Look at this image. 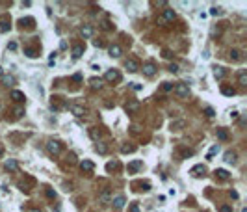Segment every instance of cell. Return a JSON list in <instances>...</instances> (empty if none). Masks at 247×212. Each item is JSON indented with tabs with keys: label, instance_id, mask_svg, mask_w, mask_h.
Wrapping results in <instances>:
<instances>
[{
	"label": "cell",
	"instance_id": "16",
	"mask_svg": "<svg viewBox=\"0 0 247 212\" xmlns=\"http://www.w3.org/2000/svg\"><path fill=\"white\" fill-rule=\"evenodd\" d=\"M223 160H225L227 164H236V153H232V151H227Z\"/></svg>",
	"mask_w": 247,
	"mask_h": 212
},
{
	"label": "cell",
	"instance_id": "30",
	"mask_svg": "<svg viewBox=\"0 0 247 212\" xmlns=\"http://www.w3.org/2000/svg\"><path fill=\"white\" fill-rule=\"evenodd\" d=\"M95 149H97V153H100V154H104L106 151H108V147H106V143H97V147H95Z\"/></svg>",
	"mask_w": 247,
	"mask_h": 212
},
{
	"label": "cell",
	"instance_id": "24",
	"mask_svg": "<svg viewBox=\"0 0 247 212\" xmlns=\"http://www.w3.org/2000/svg\"><path fill=\"white\" fill-rule=\"evenodd\" d=\"M216 134H218V138H219V140H223V141L229 140V132H227L225 128H218V132H216Z\"/></svg>",
	"mask_w": 247,
	"mask_h": 212
},
{
	"label": "cell",
	"instance_id": "13",
	"mask_svg": "<svg viewBox=\"0 0 247 212\" xmlns=\"http://www.w3.org/2000/svg\"><path fill=\"white\" fill-rule=\"evenodd\" d=\"M93 168L95 166H93L91 160H82V162H80V169L82 171H93Z\"/></svg>",
	"mask_w": 247,
	"mask_h": 212
},
{
	"label": "cell",
	"instance_id": "29",
	"mask_svg": "<svg viewBox=\"0 0 247 212\" xmlns=\"http://www.w3.org/2000/svg\"><path fill=\"white\" fill-rule=\"evenodd\" d=\"M134 151H136L134 145H123V147H121V153H125V154H127V153H134Z\"/></svg>",
	"mask_w": 247,
	"mask_h": 212
},
{
	"label": "cell",
	"instance_id": "8",
	"mask_svg": "<svg viewBox=\"0 0 247 212\" xmlns=\"http://www.w3.org/2000/svg\"><path fill=\"white\" fill-rule=\"evenodd\" d=\"M141 168H143V162H141V160H136V162H130L128 164V173H136V171H139Z\"/></svg>",
	"mask_w": 247,
	"mask_h": 212
},
{
	"label": "cell",
	"instance_id": "1",
	"mask_svg": "<svg viewBox=\"0 0 247 212\" xmlns=\"http://www.w3.org/2000/svg\"><path fill=\"white\" fill-rule=\"evenodd\" d=\"M175 19V11L173 9H165V11L158 17V24H167V22H171Z\"/></svg>",
	"mask_w": 247,
	"mask_h": 212
},
{
	"label": "cell",
	"instance_id": "50",
	"mask_svg": "<svg viewBox=\"0 0 247 212\" xmlns=\"http://www.w3.org/2000/svg\"><path fill=\"white\" fill-rule=\"evenodd\" d=\"M164 58H171V52H169V50H164Z\"/></svg>",
	"mask_w": 247,
	"mask_h": 212
},
{
	"label": "cell",
	"instance_id": "27",
	"mask_svg": "<svg viewBox=\"0 0 247 212\" xmlns=\"http://www.w3.org/2000/svg\"><path fill=\"white\" fill-rule=\"evenodd\" d=\"M218 151H219V145H214V147H212V149L208 151V154H206V160H212V156L218 153Z\"/></svg>",
	"mask_w": 247,
	"mask_h": 212
},
{
	"label": "cell",
	"instance_id": "49",
	"mask_svg": "<svg viewBox=\"0 0 247 212\" xmlns=\"http://www.w3.org/2000/svg\"><path fill=\"white\" fill-rule=\"evenodd\" d=\"M230 197H232V199H238V192H230Z\"/></svg>",
	"mask_w": 247,
	"mask_h": 212
},
{
	"label": "cell",
	"instance_id": "19",
	"mask_svg": "<svg viewBox=\"0 0 247 212\" xmlns=\"http://www.w3.org/2000/svg\"><path fill=\"white\" fill-rule=\"evenodd\" d=\"M4 168H6L8 171H15L19 168V164L15 162V160H6V164H4Z\"/></svg>",
	"mask_w": 247,
	"mask_h": 212
},
{
	"label": "cell",
	"instance_id": "6",
	"mask_svg": "<svg viewBox=\"0 0 247 212\" xmlns=\"http://www.w3.org/2000/svg\"><path fill=\"white\" fill-rule=\"evenodd\" d=\"M143 74H145V77H154V74H156V65L153 62L145 63L143 65Z\"/></svg>",
	"mask_w": 247,
	"mask_h": 212
},
{
	"label": "cell",
	"instance_id": "36",
	"mask_svg": "<svg viewBox=\"0 0 247 212\" xmlns=\"http://www.w3.org/2000/svg\"><path fill=\"white\" fill-rule=\"evenodd\" d=\"M22 114H24V108H21V106H17V108H15V117H21Z\"/></svg>",
	"mask_w": 247,
	"mask_h": 212
},
{
	"label": "cell",
	"instance_id": "40",
	"mask_svg": "<svg viewBox=\"0 0 247 212\" xmlns=\"http://www.w3.org/2000/svg\"><path fill=\"white\" fill-rule=\"evenodd\" d=\"M169 71H171V73H178V65H176V63H171V65H169Z\"/></svg>",
	"mask_w": 247,
	"mask_h": 212
},
{
	"label": "cell",
	"instance_id": "11",
	"mask_svg": "<svg viewBox=\"0 0 247 212\" xmlns=\"http://www.w3.org/2000/svg\"><path fill=\"white\" fill-rule=\"evenodd\" d=\"M104 78L108 80V82H117V80L121 78V74L117 73V71H108V73L104 74Z\"/></svg>",
	"mask_w": 247,
	"mask_h": 212
},
{
	"label": "cell",
	"instance_id": "21",
	"mask_svg": "<svg viewBox=\"0 0 247 212\" xmlns=\"http://www.w3.org/2000/svg\"><path fill=\"white\" fill-rule=\"evenodd\" d=\"M2 84L4 86H13L15 84V78L11 77V74H4V77H2Z\"/></svg>",
	"mask_w": 247,
	"mask_h": 212
},
{
	"label": "cell",
	"instance_id": "3",
	"mask_svg": "<svg viewBox=\"0 0 247 212\" xmlns=\"http://www.w3.org/2000/svg\"><path fill=\"white\" fill-rule=\"evenodd\" d=\"M47 151L50 154H58L59 151H62V145H59V141H54V140H50L48 143H47Z\"/></svg>",
	"mask_w": 247,
	"mask_h": 212
},
{
	"label": "cell",
	"instance_id": "51",
	"mask_svg": "<svg viewBox=\"0 0 247 212\" xmlns=\"http://www.w3.org/2000/svg\"><path fill=\"white\" fill-rule=\"evenodd\" d=\"M2 154H4V149H2V147H0V156H2Z\"/></svg>",
	"mask_w": 247,
	"mask_h": 212
},
{
	"label": "cell",
	"instance_id": "38",
	"mask_svg": "<svg viewBox=\"0 0 247 212\" xmlns=\"http://www.w3.org/2000/svg\"><path fill=\"white\" fill-rule=\"evenodd\" d=\"M204 114L208 115V117H214V115H216V114H214V108H210V106H208V108L204 110Z\"/></svg>",
	"mask_w": 247,
	"mask_h": 212
},
{
	"label": "cell",
	"instance_id": "4",
	"mask_svg": "<svg viewBox=\"0 0 247 212\" xmlns=\"http://www.w3.org/2000/svg\"><path fill=\"white\" fill-rule=\"evenodd\" d=\"M125 203H127L125 195H115V197L112 199V205H113V208H115V210H121V208L125 206Z\"/></svg>",
	"mask_w": 247,
	"mask_h": 212
},
{
	"label": "cell",
	"instance_id": "46",
	"mask_svg": "<svg viewBox=\"0 0 247 212\" xmlns=\"http://www.w3.org/2000/svg\"><path fill=\"white\" fill-rule=\"evenodd\" d=\"M8 48H9V50H15V48H17V43H9Z\"/></svg>",
	"mask_w": 247,
	"mask_h": 212
},
{
	"label": "cell",
	"instance_id": "43",
	"mask_svg": "<svg viewBox=\"0 0 247 212\" xmlns=\"http://www.w3.org/2000/svg\"><path fill=\"white\" fill-rule=\"evenodd\" d=\"M130 212H139V206H138V203H132V205H130Z\"/></svg>",
	"mask_w": 247,
	"mask_h": 212
},
{
	"label": "cell",
	"instance_id": "53",
	"mask_svg": "<svg viewBox=\"0 0 247 212\" xmlns=\"http://www.w3.org/2000/svg\"><path fill=\"white\" fill-rule=\"evenodd\" d=\"M0 74H2V67H0Z\"/></svg>",
	"mask_w": 247,
	"mask_h": 212
},
{
	"label": "cell",
	"instance_id": "17",
	"mask_svg": "<svg viewBox=\"0 0 247 212\" xmlns=\"http://www.w3.org/2000/svg\"><path fill=\"white\" fill-rule=\"evenodd\" d=\"M84 54V45H74L73 47V58H80Z\"/></svg>",
	"mask_w": 247,
	"mask_h": 212
},
{
	"label": "cell",
	"instance_id": "7",
	"mask_svg": "<svg viewBox=\"0 0 247 212\" xmlns=\"http://www.w3.org/2000/svg\"><path fill=\"white\" fill-rule=\"evenodd\" d=\"M69 110H71V114H74L76 117H82V115L85 114V108H84V106H80V104H71Z\"/></svg>",
	"mask_w": 247,
	"mask_h": 212
},
{
	"label": "cell",
	"instance_id": "23",
	"mask_svg": "<svg viewBox=\"0 0 247 212\" xmlns=\"http://www.w3.org/2000/svg\"><path fill=\"white\" fill-rule=\"evenodd\" d=\"M214 173L218 175L219 179H223V180H227V179H229V177H230V175H229V171H227V169H216Z\"/></svg>",
	"mask_w": 247,
	"mask_h": 212
},
{
	"label": "cell",
	"instance_id": "54",
	"mask_svg": "<svg viewBox=\"0 0 247 212\" xmlns=\"http://www.w3.org/2000/svg\"><path fill=\"white\" fill-rule=\"evenodd\" d=\"M241 212H247V210H245V208H244V210H241Z\"/></svg>",
	"mask_w": 247,
	"mask_h": 212
},
{
	"label": "cell",
	"instance_id": "15",
	"mask_svg": "<svg viewBox=\"0 0 247 212\" xmlns=\"http://www.w3.org/2000/svg\"><path fill=\"white\" fill-rule=\"evenodd\" d=\"M80 34H82V37H91V35H93V28L89 26V24H84L82 30H80Z\"/></svg>",
	"mask_w": 247,
	"mask_h": 212
},
{
	"label": "cell",
	"instance_id": "37",
	"mask_svg": "<svg viewBox=\"0 0 247 212\" xmlns=\"http://www.w3.org/2000/svg\"><path fill=\"white\" fill-rule=\"evenodd\" d=\"M210 15L218 17V15H221V9H219V8H212V9H210Z\"/></svg>",
	"mask_w": 247,
	"mask_h": 212
},
{
	"label": "cell",
	"instance_id": "34",
	"mask_svg": "<svg viewBox=\"0 0 247 212\" xmlns=\"http://www.w3.org/2000/svg\"><path fill=\"white\" fill-rule=\"evenodd\" d=\"M8 30H9V22H6V21L0 22V32H8Z\"/></svg>",
	"mask_w": 247,
	"mask_h": 212
},
{
	"label": "cell",
	"instance_id": "47",
	"mask_svg": "<svg viewBox=\"0 0 247 212\" xmlns=\"http://www.w3.org/2000/svg\"><path fill=\"white\" fill-rule=\"evenodd\" d=\"M73 80H76V82H80V80H82V74H74V77H73Z\"/></svg>",
	"mask_w": 247,
	"mask_h": 212
},
{
	"label": "cell",
	"instance_id": "32",
	"mask_svg": "<svg viewBox=\"0 0 247 212\" xmlns=\"http://www.w3.org/2000/svg\"><path fill=\"white\" fill-rule=\"evenodd\" d=\"M24 54H26L28 58H35V56H37V52H35L34 48H26V50H24Z\"/></svg>",
	"mask_w": 247,
	"mask_h": 212
},
{
	"label": "cell",
	"instance_id": "45",
	"mask_svg": "<svg viewBox=\"0 0 247 212\" xmlns=\"http://www.w3.org/2000/svg\"><path fill=\"white\" fill-rule=\"evenodd\" d=\"M141 190H145V192H147V190H150V184H149V183H145V184H141Z\"/></svg>",
	"mask_w": 247,
	"mask_h": 212
},
{
	"label": "cell",
	"instance_id": "9",
	"mask_svg": "<svg viewBox=\"0 0 247 212\" xmlns=\"http://www.w3.org/2000/svg\"><path fill=\"white\" fill-rule=\"evenodd\" d=\"M110 201H112V192H110V190H104L102 194L99 195V203L106 205V203H110Z\"/></svg>",
	"mask_w": 247,
	"mask_h": 212
},
{
	"label": "cell",
	"instance_id": "20",
	"mask_svg": "<svg viewBox=\"0 0 247 212\" xmlns=\"http://www.w3.org/2000/svg\"><path fill=\"white\" fill-rule=\"evenodd\" d=\"M138 108H139V102H138V100H132V102H128L127 106H125V110H127V112H136Z\"/></svg>",
	"mask_w": 247,
	"mask_h": 212
},
{
	"label": "cell",
	"instance_id": "14",
	"mask_svg": "<svg viewBox=\"0 0 247 212\" xmlns=\"http://www.w3.org/2000/svg\"><path fill=\"white\" fill-rule=\"evenodd\" d=\"M225 74H227V73H225V67H218V65L214 67V77L218 78V80H223Z\"/></svg>",
	"mask_w": 247,
	"mask_h": 212
},
{
	"label": "cell",
	"instance_id": "33",
	"mask_svg": "<svg viewBox=\"0 0 247 212\" xmlns=\"http://www.w3.org/2000/svg\"><path fill=\"white\" fill-rule=\"evenodd\" d=\"M180 127H184V121H175V123H171V128H175V130H178Z\"/></svg>",
	"mask_w": 247,
	"mask_h": 212
},
{
	"label": "cell",
	"instance_id": "22",
	"mask_svg": "<svg viewBox=\"0 0 247 212\" xmlns=\"http://www.w3.org/2000/svg\"><path fill=\"white\" fill-rule=\"evenodd\" d=\"M11 99L17 100V102H22V100H24V93H21V91L15 89V91H11Z\"/></svg>",
	"mask_w": 247,
	"mask_h": 212
},
{
	"label": "cell",
	"instance_id": "52",
	"mask_svg": "<svg viewBox=\"0 0 247 212\" xmlns=\"http://www.w3.org/2000/svg\"><path fill=\"white\" fill-rule=\"evenodd\" d=\"M30 212H39V210H30Z\"/></svg>",
	"mask_w": 247,
	"mask_h": 212
},
{
	"label": "cell",
	"instance_id": "10",
	"mask_svg": "<svg viewBox=\"0 0 247 212\" xmlns=\"http://www.w3.org/2000/svg\"><path fill=\"white\" fill-rule=\"evenodd\" d=\"M204 171H206V168H204L203 164H199V166H193L190 173L193 175V177H201V175H204Z\"/></svg>",
	"mask_w": 247,
	"mask_h": 212
},
{
	"label": "cell",
	"instance_id": "2",
	"mask_svg": "<svg viewBox=\"0 0 247 212\" xmlns=\"http://www.w3.org/2000/svg\"><path fill=\"white\" fill-rule=\"evenodd\" d=\"M175 93L178 95V97H188V95H190V86L184 84V82L176 84V86H175Z\"/></svg>",
	"mask_w": 247,
	"mask_h": 212
},
{
	"label": "cell",
	"instance_id": "41",
	"mask_svg": "<svg viewBox=\"0 0 247 212\" xmlns=\"http://www.w3.org/2000/svg\"><path fill=\"white\" fill-rule=\"evenodd\" d=\"M130 86H132V88L136 89V91H141V89H143V86H141V84H136V82H132Z\"/></svg>",
	"mask_w": 247,
	"mask_h": 212
},
{
	"label": "cell",
	"instance_id": "31",
	"mask_svg": "<svg viewBox=\"0 0 247 212\" xmlns=\"http://www.w3.org/2000/svg\"><path fill=\"white\" fill-rule=\"evenodd\" d=\"M230 60H240V50H238V48H232V50H230Z\"/></svg>",
	"mask_w": 247,
	"mask_h": 212
},
{
	"label": "cell",
	"instance_id": "12",
	"mask_svg": "<svg viewBox=\"0 0 247 212\" xmlns=\"http://www.w3.org/2000/svg\"><path fill=\"white\" fill-rule=\"evenodd\" d=\"M121 54H123V50H121L119 45H112V47H110V56L112 58H119Z\"/></svg>",
	"mask_w": 247,
	"mask_h": 212
},
{
	"label": "cell",
	"instance_id": "35",
	"mask_svg": "<svg viewBox=\"0 0 247 212\" xmlns=\"http://www.w3.org/2000/svg\"><path fill=\"white\" fill-rule=\"evenodd\" d=\"M162 89H164V91H171V89H173V84H171V82H164Z\"/></svg>",
	"mask_w": 247,
	"mask_h": 212
},
{
	"label": "cell",
	"instance_id": "39",
	"mask_svg": "<svg viewBox=\"0 0 247 212\" xmlns=\"http://www.w3.org/2000/svg\"><path fill=\"white\" fill-rule=\"evenodd\" d=\"M106 168H108V169H117V168H119V162H110Z\"/></svg>",
	"mask_w": 247,
	"mask_h": 212
},
{
	"label": "cell",
	"instance_id": "26",
	"mask_svg": "<svg viewBox=\"0 0 247 212\" xmlns=\"http://www.w3.org/2000/svg\"><path fill=\"white\" fill-rule=\"evenodd\" d=\"M89 84H91V88H93V89H100V86H102L100 78H91V80H89Z\"/></svg>",
	"mask_w": 247,
	"mask_h": 212
},
{
	"label": "cell",
	"instance_id": "18",
	"mask_svg": "<svg viewBox=\"0 0 247 212\" xmlns=\"http://www.w3.org/2000/svg\"><path fill=\"white\" fill-rule=\"evenodd\" d=\"M238 84L240 86H247V71H240V73H238Z\"/></svg>",
	"mask_w": 247,
	"mask_h": 212
},
{
	"label": "cell",
	"instance_id": "28",
	"mask_svg": "<svg viewBox=\"0 0 247 212\" xmlns=\"http://www.w3.org/2000/svg\"><path fill=\"white\" fill-rule=\"evenodd\" d=\"M221 91H223V95H227V97H232V95H236V89H234V88H223Z\"/></svg>",
	"mask_w": 247,
	"mask_h": 212
},
{
	"label": "cell",
	"instance_id": "44",
	"mask_svg": "<svg viewBox=\"0 0 247 212\" xmlns=\"http://www.w3.org/2000/svg\"><path fill=\"white\" fill-rule=\"evenodd\" d=\"M47 195H48V197H56V192H54V190H50V188H48V190H47Z\"/></svg>",
	"mask_w": 247,
	"mask_h": 212
},
{
	"label": "cell",
	"instance_id": "48",
	"mask_svg": "<svg viewBox=\"0 0 247 212\" xmlns=\"http://www.w3.org/2000/svg\"><path fill=\"white\" fill-rule=\"evenodd\" d=\"M156 6H167V2H165V0H160V2H156Z\"/></svg>",
	"mask_w": 247,
	"mask_h": 212
},
{
	"label": "cell",
	"instance_id": "42",
	"mask_svg": "<svg viewBox=\"0 0 247 212\" xmlns=\"http://www.w3.org/2000/svg\"><path fill=\"white\" fill-rule=\"evenodd\" d=\"M219 212H232V208H230L229 205H223V206L219 208Z\"/></svg>",
	"mask_w": 247,
	"mask_h": 212
},
{
	"label": "cell",
	"instance_id": "25",
	"mask_svg": "<svg viewBox=\"0 0 247 212\" xmlns=\"http://www.w3.org/2000/svg\"><path fill=\"white\" fill-rule=\"evenodd\" d=\"M89 136H91V140L99 141V138H100V130H99V128H89Z\"/></svg>",
	"mask_w": 247,
	"mask_h": 212
},
{
	"label": "cell",
	"instance_id": "5",
	"mask_svg": "<svg viewBox=\"0 0 247 212\" xmlns=\"http://www.w3.org/2000/svg\"><path fill=\"white\" fill-rule=\"evenodd\" d=\"M125 67H127V71H130V73H136V71L139 69V63H138V60L130 58V60L125 62Z\"/></svg>",
	"mask_w": 247,
	"mask_h": 212
}]
</instances>
